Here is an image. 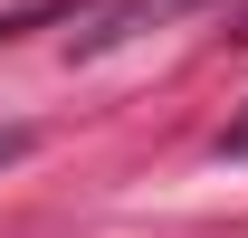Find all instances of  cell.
Masks as SVG:
<instances>
[{
    "mask_svg": "<svg viewBox=\"0 0 248 238\" xmlns=\"http://www.w3.org/2000/svg\"><path fill=\"white\" fill-rule=\"evenodd\" d=\"M29 143H38L29 124H0V172H10V162H29Z\"/></svg>",
    "mask_w": 248,
    "mask_h": 238,
    "instance_id": "obj_3",
    "label": "cell"
},
{
    "mask_svg": "<svg viewBox=\"0 0 248 238\" xmlns=\"http://www.w3.org/2000/svg\"><path fill=\"white\" fill-rule=\"evenodd\" d=\"M219 162H248V105H239L229 124H219Z\"/></svg>",
    "mask_w": 248,
    "mask_h": 238,
    "instance_id": "obj_2",
    "label": "cell"
},
{
    "mask_svg": "<svg viewBox=\"0 0 248 238\" xmlns=\"http://www.w3.org/2000/svg\"><path fill=\"white\" fill-rule=\"evenodd\" d=\"M182 10H201V0H95V29H77V48H115V38L162 29V19H182Z\"/></svg>",
    "mask_w": 248,
    "mask_h": 238,
    "instance_id": "obj_1",
    "label": "cell"
}]
</instances>
